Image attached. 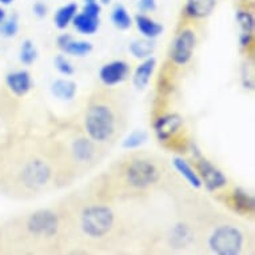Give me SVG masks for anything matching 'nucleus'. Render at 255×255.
<instances>
[{"label": "nucleus", "mask_w": 255, "mask_h": 255, "mask_svg": "<svg viewBox=\"0 0 255 255\" xmlns=\"http://www.w3.org/2000/svg\"><path fill=\"white\" fill-rule=\"evenodd\" d=\"M7 86L16 97H24L32 87L31 75L27 71H15L7 75Z\"/></svg>", "instance_id": "obj_13"}, {"label": "nucleus", "mask_w": 255, "mask_h": 255, "mask_svg": "<svg viewBox=\"0 0 255 255\" xmlns=\"http://www.w3.org/2000/svg\"><path fill=\"white\" fill-rule=\"evenodd\" d=\"M126 183L134 188H147L158 183L162 171L155 162L147 158H134L123 170Z\"/></svg>", "instance_id": "obj_3"}, {"label": "nucleus", "mask_w": 255, "mask_h": 255, "mask_svg": "<svg viewBox=\"0 0 255 255\" xmlns=\"http://www.w3.org/2000/svg\"><path fill=\"white\" fill-rule=\"evenodd\" d=\"M253 38H254V35L253 34H241V38H239L241 46H242L243 48H249V47L253 44Z\"/></svg>", "instance_id": "obj_31"}, {"label": "nucleus", "mask_w": 255, "mask_h": 255, "mask_svg": "<svg viewBox=\"0 0 255 255\" xmlns=\"http://www.w3.org/2000/svg\"><path fill=\"white\" fill-rule=\"evenodd\" d=\"M71 154L75 162L80 164H87L94 160L97 148L94 146L91 139L78 138L71 144Z\"/></svg>", "instance_id": "obj_11"}, {"label": "nucleus", "mask_w": 255, "mask_h": 255, "mask_svg": "<svg viewBox=\"0 0 255 255\" xmlns=\"http://www.w3.org/2000/svg\"><path fill=\"white\" fill-rule=\"evenodd\" d=\"M111 19H113V23L115 24V27H118L119 29L130 28L131 24H132V19H131L130 13L126 9L125 5L122 4H117L114 7Z\"/></svg>", "instance_id": "obj_21"}, {"label": "nucleus", "mask_w": 255, "mask_h": 255, "mask_svg": "<svg viewBox=\"0 0 255 255\" xmlns=\"http://www.w3.org/2000/svg\"><path fill=\"white\" fill-rule=\"evenodd\" d=\"M58 46L66 54L74 56H87L92 51V44L90 42H78L74 40L71 35L64 34L58 38Z\"/></svg>", "instance_id": "obj_12"}, {"label": "nucleus", "mask_w": 255, "mask_h": 255, "mask_svg": "<svg viewBox=\"0 0 255 255\" xmlns=\"http://www.w3.org/2000/svg\"><path fill=\"white\" fill-rule=\"evenodd\" d=\"M55 66L58 68V71L60 74L66 76H70L74 74V67H72V64L68 62L67 59L64 58L63 55H58L56 58H55Z\"/></svg>", "instance_id": "obj_27"}, {"label": "nucleus", "mask_w": 255, "mask_h": 255, "mask_svg": "<svg viewBox=\"0 0 255 255\" xmlns=\"http://www.w3.org/2000/svg\"><path fill=\"white\" fill-rule=\"evenodd\" d=\"M229 206L235 213L242 215H253L255 210L254 197L243 188H235L229 198Z\"/></svg>", "instance_id": "obj_10"}, {"label": "nucleus", "mask_w": 255, "mask_h": 255, "mask_svg": "<svg viewBox=\"0 0 255 255\" xmlns=\"http://www.w3.org/2000/svg\"><path fill=\"white\" fill-rule=\"evenodd\" d=\"M209 247L219 255H237L243 247V234L233 225L218 226L209 237Z\"/></svg>", "instance_id": "obj_4"}, {"label": "nucleus", "mask_w": 255, "mask_h": 255, "mask_svg": "<svg viewBox=\"0 0 255 255\" xmlns=\"http://www.w3.org/2000/svg\"><path fill=\"white\" fill-rule=\"evenodd\" d=\"M197 167L198 172H199L198 175L201 178L202 183H205L206 188L210 191H217L227 184V178L225 176V174L207 159L199 156Z\"/></svg>", "instance_id": "obj_7"}, {"label": "nucleus", "mask_w": 255, "mask_h": 255, "mask_svg": "<svg viewBox=\"0 0 255 255\" xmlns=\"http://www.w3.org/2000/svg\"><path fill=\"white\" fill-rule=\"evenodd\" d=\"M84 4H88V3H94V1H97V0H83Z\"/></svg>", "instance_id": "obj_34"}, {"label": "nucleus", "mask_w": 255, "mask_h": 255, "mask_svg": "<svg viewBox=\"0 0 255 255\" xmlns=\"http://www.w3.org/2000/svg\"><path fill=\"white\" fill-rule=\"evenodd\" d=\"M52 94L62 101H71L76 95V84L71 80L59 79L52 84Z\"/></svg>", "instance_id": "obj_19"}, {"label": "nucleus", "mask_w": 255, "mask_h": 255, "mask_svg": "<svg viewBox=\"0 0 255 255\" xmlns=\"http://www.w3.org/2000/svg\"><path fill=\"white\" fill-rule=\"evenodd\" d=\"M118 128V118L111 106L103 102L92 103L84 115V130L92 142L107 143Z\"/></svg>", "instance_id": "obj_1"}, {"label": "nucleus", "mask_w": 255, "mask_h": 255, "mask_svg": "<svg viewBox=\"0 0 255 255\" xmlns=\"http://www.w3.org/2000/svg\"><path fill=\"white\" fill-rule=\"evenodd\" d=\"M128 72H130V66L127 63L123 60H115V62L107 63L102 67L99 78L105 86L111 87L123 82L128 75Z\"/></svg>", "instance_id": "obj_9"}, {"label": "nucleus", "mask_w": 255, "mask_h": 255, "mask_svg": "<svg viewBox=\"0 0 255 255\" xmlns=\"http://www.w3.org/2000/svg\"><path fill=\"white\" fill-rule=\"evenodd\" d=\"M155 64H156V60L154 58H147L143 63H140L136 70L134 72V76H132V82H134V86L139 90H143L148 86L151 80V76L154 74Z\"/></svg>", "instance_id": "obj_14"}, {"label": "nucleus", "mask_w": 255, "mask_h": 255, "mask_svg": "<svg viewBox=\"0 0 255 255\" xmlns=\"http://www.w3.org/2000/svg\"><path fill=\"white\" fill-rule=\"evenodd\" d=\"M197 44V35L193 29H183L176 35L172 43L170 58L176 66H184L193 58L194 50Z\"/></svg>", "instance_id": "obj_5"}, {"label": "nucleus", "mask_w": 255, "mask_h": 255, "mask_svg": "<svg viewBox=\"0 0 255 255\" xmlns=\"http://www.w3.org/2000/svg\"><path fill=\"white\" fill-rule=\"evenodd\" d=\"M237 21L242 34L254 35V16L249 9H239L237 11Z\"/></svg>", "instance_id": "obj_22"}, {"label": "nucleus", "mask_w": 255, "mask_h": 255, "mask_svg": "<svg viewBox=\"0 0 255 255\" xmlns=\"http://www.w3.org/2000/svg\"><path fill=\"white\" fill-rule=\"evenodd\" d=\"M172 163H174V167L176 168V171L179 172L180 175L187 180L190 186H193L194 188L201 187L202 180L201 178H199V175H198V172L195 171L183 158H174V162H172Z\"/></svg>", "instance_id": "obj_17"}, {"label": "nucleus", "mask_w": 255, "mask_h": 255, "mask_svg": "<svg viewBox=\"0 0 255 255\" xmlns=\"http://www.w3.org/2000/svg\"><path fill=\"white\" fill-rule=\"evenodd\" d=\"M102 3H103V4H107V3H110V0H101Z\"/></svg>", "instance_id": "obj_35"}, {"label": "nucleus", "mask_w": 255, "mask_h": 255, "mask_svg": "<svg viewBox=\"0 0 255 255\" xmlns=\"http://www.w3.org/2000/svg\"><path fill=\"white\" fill-rule=\"evenodd\" d=\"M183 127V121L176 114H167L163 117L158 118L154 123L155 134L160 142L171 140L172 136H175Z\"/></svg>", "instance_id": "obj_8"}, {"label": "nucleus", "mask_w": 255, "mask_h": 255, "mask_svg": "<svg viewBox=\"0 0 255 255\" xmlns=\"http://www.w3.org/2000/svg\"><path fill=\"white\" fill-rule=\"evenodd\" d=\"M147 140V134L144 131H134L131 132L126 140L123 142V147L125 148H138L139 146H142L143 143Z\"/></svg>", "instance_id": "obj_25"}, {"label": "nucleus", "mask_w": 255, "mask_h": 255, "mask_svg": "<svg viewBox=\"0 0 255 255\" xmlns=\"http://www.w3.org/2000/svg\"><path fill=\"white\" fill-rule=\"evenodd\" d=\"M27 226H28L29 233L35 237L51 238L58 233L59 221L54 213H51L48 210H42L29 217Z\"/></svg>", "instance_id": "obj_6"}, {"label": "nucleus", "mask_w": 255, "mask_h": 255, "mask_svg": "<svg viewBox=\"0 0 255 255\" xmlns=\"http://www.w3.org/2000/svg\"><path fill=\"white\" fill-rule=\"evenodd\" d=\"M113 210L107 206L91 205L80 214V227L87 237L92 239H102L111 233L114 227Z\"/></svg>", "instance_id": "obj_2"}, {"label": "nucleus", "mask_w": 255, "mask_h": 255, "mask_svg": "<svg viewBox=\"0 0 255 255\" xmlns=\"http://www.w3.org/2000/svg\"><path fill=\"white\" fill-rule=\"evenodd\" d=\"M1 28H0V32L7 36V38H11V36H15L19 29V24H17L16 17H9L8 20H3L1 23Z\"/></svg>", "instance_id": "obj_26"}, {"label": "nucleus", "mask_w": 255, "mask_h": 255, "mask_svg": "<svg viewBox=\"0 0 255 255\" xmlns=\"http://www.w3.org/2000/svg\"><path fill=\"white\" fill-rule=\"evenodd\" d=\"M75 28L84 35L95 34L99 27V17H92L84 12L76 13L72 20Z\"/></svg>", "instance_id": "obj_18"}, {"label": "nucleus", "mask_w": 255, "mask_h": 255, "mask_svg": "<svg viewBox=\"0 0 255 255\" xmlns=\"http://www.w3.org/2000/svg\"><path fill=\"white\" fill-rule=\"evenodd\" d=\"M38 58V51L35 48L34 43L31 40H24L20 50V60L24 63L25 66H29L36 60Z\"/></svg>", "instance_id": "obj_23"}, {"label": "nucleus", "mask_w": 255, "mask_h": 255, "mask_svg": "<svg viewBox=\"0 0 255 255\" xmlns=\"http://www.w3.org/2000/svg\"><path fill=\"white\" fill-rule=\"evenodd\" d=\"M12 1H13V0H0V3H1V4H5V5L11 4Z\"/></svg>", "instance_id": "obj_33"}, {"label": "nucleus", "mask_w": 255, "mask_h": 255, "mask_svg": "<svg viewBox=\"0 0 255 255\" xmlns=\"http://www.w3.org/2000/svg\"><path fill=\"white\" fill-rule=\"evenodd\" d=\"M139 8L143 12H151L156 8V1L155 0H139Z\"/></svg>", "instance_id": "obj_29"}, {"label": "nucleus", "mask_w": 255, "mask_h": 255, "mask_svg": "<svg viewBox=\"0 0 255 255\" xmlns=\"http://www.w3.org/2000/svg\"><path fill=\"white\" fill-rule=\"evenodd\" d=\"M76 12H78V4L76 3H68V4L60 7L55 13V25L60 29L66 28L74 20Z\"/></svg>", "instance_id": "obj_20"}, {"label": "nucleus", "mask_w": 255, "mask_h": 255, "mask_svg": "<svg viewBox=\"0 0 255 255\" xmlns=\"http://www.w3.org/2000/svg\"><path fill=\"white\" fill-rule=\"evenodd\" d=\"M101 4H98L97 1H94V3H88V4H84L83 12L90 15L92 17H99L101 15Z\"/></svg>", "instance_id": "obj_28"}, {"label": "nucleus", "mask_w": 255, "mask_h": 255, "mask_svg": "<svg viewBox=\"0 0 255 255\" xmlns=\"http://www.w3.org/2000/svg\"><path fill=\"white\" fill-rule=\"evenodd\" d=\"M217 5V0H187L186 3V13L194 19H203L213 12Z\"/></svg>", "instance_id": "obj_15"}, {"label": "nucleus", "mask_w": 255, "mask_h": 255, "mask_svg": "<svg viewBox=\"0 0 255 255\" xmlns=\"http://www.w3.org/2000/svg\"><path fill=\"white\" fill-rule=\"evenodd\" d=\"M154 50V46L150 42H143V40H135L131 43L130 51L135 58H147L150 56Z\"/></svg>", "instance_id": "obj_24"}, {"label": "nucleus", "mask_w": 255, "mask_h": 255, "mask_svg": "<svg viewBox=\"0 0 255 255\" xmlns=\"http://www.w3.org/2000/svg\"><path fill=\"white\" fill-rule=\"evenodd\" d=\"M135 24L140 31V34L147 39H154L163 32L162 24H159V23H156V21L152 20L151 17L146 16V15H136L135 16Z\"/></svg>", "instance_id": "obj_16"}, {"label": "nucleus", "mask_w": 255, "mask_h": 255, "mask_svg": "<svg viewBox=\"0 0 255 255\" xmlns=\"http://www.w3.org/2000/svg\"><path fill=\"white\" fill-rule=\"evenodd\" d=\"M32 9H34L35 15H36V16H39V17L46 16L47 11H48L47 5L44 4V3H42V1H36V3L34 4V7H32Z\"/></svg>", "instance_id": "obj_30"}, {"label": "nucleus", "mask_w": 255, "mask_h": 255, "mask_svg": "<svg viewBox=\"0 0 255 255\" xmlns=\"http://www.w3.org/2000/svg\"><path fill=\"white\" fill-rule=\"evenodd\" d=\"M5 19V13H4V11H3V9L0 8V24H1V23H3V20H4Z\"/></svg>", "instance_id": "obj_32"}]
</instances>
